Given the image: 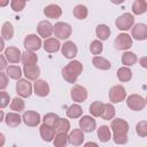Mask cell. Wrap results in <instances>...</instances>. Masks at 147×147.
Listing matches in <instances>:
<instances>
[{
  "instance_id": "1",
  "label": "cell",
  "mask_w": 147,
  "mask_h": 147,
  "mask_svg": "<svg viewBox=\"0 0 147 147\" xmlns=\"http://www.w3.org/2000/svg\"><path fill=\"white\" fill-rule=\"evenodd\" d=\"M110 129L113 131L114 142L117 145H124L127 142L129 123L123 118H115L111 121Z\"/></svg>"
},
{
  "instance_id": "2",
  "label": "cell",
  "mask_w": 147,
  "mask_h": 147,
  "mask_svg": "<svg viewBox=\"0 0 147 147\" xmlns=\"http://www.w3.org/2000/svg\"><path fill=\"white\" fill-rule=\"evenodd\" d=\"M82 71H83V64L79 61L74 60V61H70L65 67H63L62 77L67 83L74 84V83H76V80H77L78 76L82 74Z\"/></svg>"
},
{
  "instance_id": "3",
  "label": "cell",
  "mask_w": 147,
  "mask_h": 147,
  "mask_svg": "<svg viewBox=\"0 0 147 147\" xmlns=\"http://www.w3.org/2000/svg\"><path fill=\"white\" fill-rule=\"evenodd\" d=\"M126 105L133 111H140L146 106V100L139 94H130L126 96Z\"/></svg>"
},
{
  "instance_id": "4",
  "label": "cell",
  "mask_w": 147,
  "mask_h": 147,
  "mask_svg": "<svg viewBox=\"0 0 147 147\" xmlns=\"http://www.w3.org/2000/svg\"><path fill=\"white\" fill-rule=\"evenodd\" d=\"M115 24H116V28L118 30L126 31V30H129V29H131L133 26V24H134V17L130 13H124V14H122L121 16H118L116 18Z\"/></svg>"
},
{
  "instance_id": "5",
  "label": "cell",
  "mask_w": 147,
  "mask_h": 147,
  "mask_svg": "<svg viewBox=\"0 0 147 147\" xmlns=\"http://www.w3.org/2000/svg\"><path fill=\"white\" fill-rule=\"evenodd\" d=\"M72 33V28L65 22H57L54 25V34L59 39H68Z\"/></svg>"
},
{
  "instance_id": "6",
  "label": "cell",
  "mask_w": 147,
  "mask_h": 147,
  "mask_svg": "<svg viewBox=\"0 0 147 147\" xmlns=\"http://www.w3.org/2000/svg\"><path fill=\"white\" fill-rule=\"evenodd\" d=\"M126 99V91L122 85H115L109 90V100L111 103H119Z\"/></svg>"
},
{
  "instance_id": "7",
  "label": "cell",
  "mask_w": 147,
  "mask_h": 147,
  "mask_svg": "<svg viewBox=\"0 0 147 147\" xmlns=\"http://www.w3.org/2000/svg\"><path fill=\"white\" fill-rule=\"evenodd\" d=\"M16 93L21 98H29L32 94V85L29 79H18L16 83Z\"/></svg>"
},
{
  "instance_id": "8",
  "label": "cell",
  "mask_w": 147,
  "mask_h": 147,
  "mask_svg": "<svg viewBox=\"0 0 147 147\" xmlns=\"http://www.w3.org/2000/svg\"><path fill=\"white\" fill-rule=\"evenodd\" d=\"M23 45H24L25 49L34 52V51H38V49L41 47L42 42H41V39H40L39 36L32 33V34H28V36L24 38Z\"/></svg>"
},
{
  "instance_id": "9",
  "label": "cell",
  "mask_w": 147,
  "mask_h": 147,
  "mask_svg": "<svg viewBox=\"0 0 147 147\" xmlns=\"http://www.w3.org/2000/svg\"><path fill=\"white\" fill-rule=\"evenodd\" d=\"M70 96L75 102H83L87 99V90L82 85H74L70 91Z\"/></svg>"
},
{
  "instance_id": "10",
  "label": "cell",
  "mask_w": 147,
  "mask_h": 147,
  "mask_svg": "<svg viewBox=\"0 0 147 147\" xmlns=\"http://www.w3.org/2000/svg\"><path fill=\"white\" fill-rule=\"evenodd\" d=\"M132 46V37L127 33H119L115 39V47L121 51H126Z\"/></svg>"
},
{
  "instance_id": "11",
  "label": "cell",
  "mask_w": 147,
  "mask_h": 147,
  "mask_svg": "<svg viewBox=\"0 0 147 147\" xmlns=\"http://www.w3.org/2000/svg\"><path fill=\"white\" fill-rule=\"evenodd\" d=\"M7 61L9 63H18L22 60V53L21 51L15 46H9L3 52Z\"/></svg>"
},
{
  "instance_id": "12",
  "label": "cell",
  "mask_w": 147,
  "mask_h": 147,
  "mask_svg": "<svg viewBox=\"0 0 147 147\" xmlns=\"http://www.w3.org/2000/svg\"><path fill=\"white\" fill-rule=\"evenodd\" d=\"M37 32L40 37L47 39L52 36V33H54V25H52L48 21H41L37 25Z\"/></svg>"
},
{
  "instance_id": "13",
  "label": "cell",
  "mask_w": 147,
  "mask_h": 147,
  "mask_svg": "<svg viewBox=\"0 0 147 147\" xmlns=\"http://www.w3.org/2000/svg\"><path fill=\"white\" fill-rule=\"evenodd\" d=\"M33 93L38 96H47L49 93V85L44 79H37L33 84Z\"/></svg>"
},
{
  "instance_id": "14",
  "label": "cell",
  "mask_w": 147,
  "mask_h": 147,
  "mask_svg": "<svg viewBox=\"0 0 147 147\" xmlns=\"http://www.w3.org/2000/svg\"><path fill=\"white\" fill-rule=\"evenodd\" d=\"M23 122L25 125L28 126H37L39 123H40V115L37 113V111H33V110H26L24 111L23 116Z\"/></svg>"
},
{
  "instance_id": "15",
  "label": "cell",
  "mask_w": 147,
  "mask_h": 147,
  "mask_svg": "<svg viewBox=\"0 0 147 147\" xmlns=\"http://www.w3.org/2000/svg\"><path fill=\"white\" fill-rule=\"evenodd\" d=\"M95 126H96V122H95V119L92 116L85 115V116L80 117V119H79V127L84 132H88V133L93 132L95 130Z\"/></svg>"
},
{
  "instance_id": "16",
  "label": "cell",
  "mask_w": 147,
  "mask_h": 147,
  "mask_svg": "<svg viewBox=\"0 0 147 147\" xmlns=\"http://www.w3.org/2000/svg\"><path fill=\"white\" fill-rule=\"evenodd\" d=\"M61 52H62V55L64 57L74 59L78 53V48H77V46H76V44L74 41H65L61 46Z\"/></svg>"
},
{
  "instance_id": "17",
  "label": "cell",
  "mask_w": 147,
  "mask_h": 147,
  "mask_svg": "<svg viewBox=\"0 0 147 147\" xmlns=\"http://www.w3.org/2000/svg\"><path fill=\"white\" fill-rule=\"evenodd\" d=\"M84 131L79 127V129H74L70 133H69V144H71L72 146H80L84 142Z\"/></svg>"
},
{
  "instance_id": "18",
  "label": "cell",
  "mask_w": 147,
  "mask_h": 147,
  "mask_svg": "<svg viewBox=\"0 0 147 147\" xmlns=\"http://www.w3.org/2000/svg\"><path fill=\"white\" fill-rule=\"evenodd\" d=\"M39 132H40L41 139H42L44 141H46V142L53 141V140H54V137H55V134H56V131H55L54 127H51V126H48V125H46V124H44V123H42V125H40Z\"/></svg>"
},
{
  "instance_id": "19",
  "label": "cell",
  "mask_w": 147,
  "mask_h": 147,
  "mask_svg": "<svg viewBox=\"0 0 147 147\" xmlns=\"http://www.w3.org/2000/svg\"><path fill=\"white\" fill-rule=\"evenodd\" d=\"M132 37L137 40H145L147 38V25L144 23H138L134 26H132L131 30Z\"/></svg>"
},
{
  "instance_id": "20",
  "label": "cell",
  "mask_w": 147,
  "mask_h": 147,
  "mask_svg": "<svg viewBox=\"0 0 147 147\" xmlns=\"http://www.w3.org/2000/svg\"><path fill=\"white\" fill-rule=\"evenodd\" d=\"M23 74L29 80H37L40 75V68L37 64H30L23 67Z\"/></svg>"
},
{
  "instance_id": "21",
  "label": "cell",
  "mask_w": 147,
  "mask_h": 147,
  "mask_svg": "<svg viewBox=\"0 0 147 147\" xmlns=\"http://www.w3.org/2000/svg\"><path fill=\"white\" fill-rule=\"evenodd\" d=\"M44 14L47 18H59L62 15V9L59 5L52 3L44 8Z\"/></svg>"
},
{
  "instance_id": "22",
  "label": "cell",
  "mask_w": 147,
  "mask_h": 147,
  "mask_svg": "<svg viewBox=\"0 0 147 147\" xmlns=\"http://www.w3.org/2000/svg\"><path fill=\"white\" fill-rule=\"evenodd\" d=\"M42 47H44L45 52H47V53H56V52L60 49L61 44H60V41H59L57 39L49 37V38L45 39Z\"/></svg>"
},
{
  "instance_id": "23",
  "label": "cell",
  "mask_w": 147,
  "mask_h": 147,
  "mask_svg": "<svg viewBox=\"0 0 147 147\" xmlns=\"http://www.w3.org/2000/svg\"><path fill=\"white\" fill-rule=\"evenodd\" d=\"M22 121H23V118H22V117L20 116V114L16 113V111L8 113V114H6V116H5V122H6V124H7L9 127H17V126L21 124Z\"/></svg>"
},
{
  "instance_id": "24",
  "label": "cell",
  "mask_w": 147,
  "mask_h": 147,
  "mask_svg": "<svg viewBox=\"0 0 147 147\" xmlns=\"http://www.w3.org/2000/svg\"><path fill=\"white\" fill-rule=\"evenodd\" d=\"M92 63H93V65H94L96 69H100V70H109V69L111 68L110 61H108L106 57L98 56V55H95V56L93 57Z\"/></svg>"
},
{
  "instance_id": "25",
  "label": "cell",
  "mask_w": 147,
  "mask_h": 147,
  "mask_svg": "<svg viewBox=\"0 0 147 147\" xmlns=\"http://www.w3.org/2000/svg\"><path fill=\"white\" fill-rule=\"evenodd\" d=\"M22 63L24 65H30V64H37L38 62V56L34 52L25 49V52L22 53Z\"/></svg>"
},
{
  "instance_id": "26",
  "label": "cell",
  "mask_w": 147,
  "mask_h": 147,
  "mask_svg": "<svg viewBox=\"0 0 147 147\" xmlns=\"http://www.w3.org/2000/svg\"><path fill=\"white\" fill-rule=\"evenodd\" d=\"M95 34H96L99 40H101V41L102 40H107L109 38V36H110V29L106 24H99L96 26V29H95Z\"/></svg>"
},
{
  "instance_id": "27",
  "label": "cell",
  "mask_w": 147,
  "mask_h": 147,
  "mask_svg": "<svg viewBox=\"0 0 147 147\" xmlns=\"http://www.w3.org/2000/svg\"><path fill=\"white\" fill-rule=\"evenodd\" d=\"M116 74H117L118 80L122 82V83L129 82L132 78V71H131V69L129 67H125V65L122 67V68H119V69H117V72Z\"/></svg>"
},
{
  "instance_id": "28",
  "label": "cell",
  "mask_w": 147,
  "mask_h": 147,
  "mask_svg": "<svg viewBox=\"0 0 147 147\" xmlns=\"http://www.w3.org/2000/svg\"><path fill=\"white\" fill-rule=\"evenodd\" d=\"M105 110V103L101 101H94L90 106V113L93 117H101Z\"/></svg>"
},
{
  "instance_id": "29",
  "label": "cell",
  "mask_w": 147,
  "mask_h": 147,
  "mask_svg": "<svg viewBox=\"0 0 147 147\" xmlns=\"http://www.w3.org/2000/svg\"><path fill=\"white\" fill-rule=\"evenodd\" d=\"M96 134H98V138L101 142H107L110 140L111 138V133H110V129L109 126L107 125H101L98 131H96Z\"/></svg>"
},
{
  "instance_id": "30",
  "label": "cell",
  "mask_w": 147,
  "mask_h": 147,
  "mask_svg": "<svg viewBox=\"0 0 147 147\" xmlns=\"http://www.w3.org/2000/svg\"><path fill=\"white\" fill-rule=\"evenodd\" d=\"M82 115H83V109L77 103H72L67 109V116L69 118H79Z\"/></svg>"
},
{
  "instance_id": "31",
  "label": "cell",
  "mask_w": 147,
  "mask_h": 147,
  "mask_svg": "<svg viewBox=\"0 0 147 147\" xmlns=\"http://www.w3.org/2000/svg\"><path fill=\"white\" fill-rule=\"evenodd\" d=\"M42 122H44V124H46V125H48V126L55 129V127L57 126L59 122H60V117H59L56 114H54V113H47V114L44 116Z\"/></svg>"
},
{
  "instance_id": "32",
  "label": "cell",
  "mask_w": 147,
  "mask_h": 147,
  "mask_svg": "<svg viewBox=\"0 0 147 147\" xmlns=\"http://www.w3.org/2000/svg\"><path fill=\"white\" fill-rule=\"evenodd\" d=\"M53 144L55 147H65L69 144V136L64 132L56 133L53 140Z\"/></svg>"
},
{
  "instance_id": "33",
  "label": "cell",
  "mask_w": 147,
  "mask_h": 147,
  "mask_svg": "<svg viewBox=\"0 0 147 147\" xmlns=\"http://www.w3.org/2000/svg\"><path fill=\"white\" fill-rule=\"evenodd\" d=\"M14 36V26L10 22H5L2 28H1V37L5 40L11 39Z\"/></svg>"
},
{
  "instance_id": "34",
  "label": "cell",
  "mask_w": 147,
  "mask_h": 147,
  "mask_svg": "<svg viewBox=\"0 0 147 147\" xmlns=\"http://www.w3.org/2000/svg\"><path fill=\"white\" fill-rule=\"evenodd\" d=\"M138 61V57L134 53L132 52H124L123 55H122V63L125 65V67H131L133 64H136V62Z\"/></svg>"
},
{
  "instance_id": "35",
  "label": "cell",
  "mask_w": 147,
  "mask_h": 147,
  "mask_svg": "<svg viewBox=\"0 0 147 147\" xmlns=\"http://www.w3.org/2000/svg\"><path fill=\"white\" fill-rule=\"evenodd\" d=\"M132 11L136 15H142L147 11V2L145 0H136L132 3Z\"/></svg>"
},
{
  "instance_id": "36",
  "label": "cell",
  "mask_w": 147,
  "mask_h": 147,
  "mask_svg": "<svg viewBox=\"0 0 147 147\" xmlns=\"http://www.w3.org/2000/svg\"><path fill=\"white\" fill-rule=\"evenodd\" d=\"M72 14L74 16L77 18V20H85L88 15V10H87V7L84 6V5H77L74 10H72Z\"/></svg>"
},
{
  "instance_id": "37",
  "label": "cell",
  "mask_w": 147,
  "mask_h": 147,
  "mask_svg": "<svg viewBox=\"0 0 147 147\" xmlns=\"http://www.w3.org/2000/svg\"><path fill=\"white\" fill-rule=\"evenodd\" d=\"M7 75L11 78V79H15V80H18L21 79V76H22V69L18 67V65H9L7 67Z\"/></svg>"
},
{
  "instance_id": "38",
  "label": "cell",
  "mask_w": 147,
  "mask_h": 147,
  "mask_svg": "<svg viewBox=\"0 0 147 147\" xmlns=\"http://www.w3.org/2000/svg\"><path fill=\"white\" fill-rule=\"evenodd\" d=\"M115 107L109 102V103H105V110H103V114H102V118L105 121H110L115 117Z\"/></svg>"
},
{
  "instance_id": "39",
  "label": "cell",
  "mask_w": 147,
  "mask_h": 147,
  "mask_svg": "<svg viewBox=\"0 0 147 147\" xmlns=\"http://www.w3.org/2000/svg\"><path fill=\"white\" fill-rule=\"evenodd\" d=\"M24 107H25V103H24L23 99H21L18 96L17 98H14L13 101H11V103H10V109L14 110V111H16V113H20V111L24 110Z\"/></svg>"
},
{
  "instance_id": "40",
  "label": "cell",
  "mask_w": 147,
  "mask_h": 147,
  "mask_svg": "<svg viewBox=\"0 0 147 147\" xmlns=\"http://www.w3.org/2000/svg\"><path fill=\"white\" fill-rule=\"evenodd\" d=\"M102 51H103V45L99 39L98 40H93L90 44V52L93 55H99V54H101Z\"/></svg>"
},
{
  "instance_id": "41",
  "label": "cell",
  "mask_w": 147,
  "mask_h": 147,
  "mask_svg": "<svg viewBox=\"0 0 147 147\" xmlns=\"http://www.w3.org/2000/svg\"><path fill=\"white\" fill-rule=\"evenodd\" d=\"M69 130H70V123H69V121L65 119V118H60V122H59L57 126L55 127L56 133H61V132L68 133Z\"/></svg>"
},
{
  "instance_id": "42",
  "label": "cell",
  "mask_w": 147,
  "mask_h": 147,
  "mask_svg": "<svg viewBox=\"0 0 147 147\" xmlns=\"http://www.w3.org/2000/svg\"><path fill=\"white\" fill-rule=\"evenodd\" d=\"M136 132L139 137H147V121H140L136 125Z\"/></svg>"
},
{
  "instance_id": "43",
  "label": "cell",
  "mask_w": 147,
  "mask_h": 147,
  "mask_svg": "<svg viewBox=\"0 0 147 147\" xmlns=\"http://www.w3.org/2000/svg\"><path fill=\"white\" fill-rule=\"evenodd\" d=\"M26 0H11L10 1V7L14 11H22L25 7Z\"/></svg>"
},
{
  "instance_id": "44",
  "label": "cell",
  "mask_w": 147,
  "mask_h": 147,
  "mask_svg": "<svg viewBox=\"0 0 147 147\" xmlns=\"http://www.w3.org/2000/svg\"><path fill=\"white\" fill-rule=\"evenodd\" d=\"M9 100H10V96L7 92H5L3 90H1V100H0V107L3 109L6 106L9 105Z\"/></svg>"
},
{
  "instance_id": "45",
  "label": "cell",
  "mask_w": 147,
  "mask_h": 147,
  "mask_svg": "<svg viewBox=\"0 0 147 147\" xmlns=\"http://www.w3.org/2000/svg\"><path fill=\"white\" fill-rule=\"evenodd\" d=\"M8 75H7V72H0V88L1 90H5L6 87H7V85H8Z\"/></svg>"
},
{
  "instance_id": "46",
  "label": "cell",
  "mask_w": 147,
  "mask_h": 147,
  "mask_svg": "<svg viewBox=\"0 0 147 147\" xmlns=\"http://www.w3.org/2000/svg\"><path fill=\"white\" fill-rule=\"evenodd\" d=\"M0 59H1V64H0V69H1V70H3V69H6V68H7V59H6L5 54H2V55L0 56Z\"/></svg>"
},
{
  "instance_id": "47",
  "label": "cell",
  "mask_w": 147,
  "mask_h": 147,
  "mask_svg": "<svg viewBox=\"0 0 147 147\" xmlns=\"http://www.w3.org/2000/svg\"><path fill=\"white\" fill-rule=\"evenodd\" d=\"M139 64H140L142 68L147 69V56H142V57H140V59H139Z\"/></svg>"
},
{
  "instance_id": "48",
  "label": "cell",
  "mask_w": 147,
  "mask_h": 147,
  "mask_svg": "<svg viewBox=\"0 0 147 147\" xmlns=\"http://www.w3.org/2000/svg\"><path fill=\"white\" fill-rule=\"evenodd\" d=\"M9 3V0H0V6L1 7H5V6H7Z\"/></svg>"
},
{
  "instance_id": "49",
  "label": "cell",
  "mask_w": 147,
  "mask_h": 147,
  "mask_svg": "<svg viewBox=\"0 0 147 147\" xmlns=\"http://www.w3.org/2000/svg\"><path fill=\"white\" fill-rule=\"evenodd\" d=\"M114 5H121V3H123L124 2V0H110Z\"/></svg>"
},
{
  "instance_id": "50",
  "label": "cell",
  "mask_w": 147,
  "mask_h": 147,
  "mask_svg": "<svg viewBox=\"0 0 147 147\" xmlns=\"http://www.w3.org/2000/svg\"><path fill=\"white\" fill-rule=\"evenodd\" d=\"M85 146H86V147H87V146H95V147H96V146H98V144H95V142H86V144H85Z\"/></svg>"
},
{
  "instance_id": "51",
  "label": "cell",
  "mask_w": 147,
  "mask_h": 147,
  "mask_svg": "<svg viewBox=\"0 0 147 147\" xmlns=\"http://www.w3.org/2000/svg\"><path fill=\"white\" fill-rule=\"evenodd\" d=\"M0 138H1V146H2L3 145V141H5V138H3V134L2 133L0 134Z\"/></svg>"
},
{
  "instance_id": "52",
  "label": "cell",
  "mask_w": 147,
  "mask_h": 147,
  "mask_svg": "<svg viewBox=\"0 0 147 147\" xmlns=\"http://www.w3.org/2000/svg\"><path fill=\"white\" fill-rule=\"evenodd\" d=\"M145 100H146V105H147V96H146V99H145Z\"/></svg>"
},
{
  "instance_id": "53",
  "label": "cell",
  "mask_w": 147,
  "mask_h": 147,
  "mask_svg": "<svg viewBox=\"0 0 147 147\" xmlns=\"http://www.w3.org/2000/svg\"><path fill=\"white\" fill-rule=\"evenodd\" d=\"M145 1H146V2H147V0H145Z\"/></svg>"
},
{
  "instance_id": "54",
  "label": "cell",
  "mask_w": 147,
  "mask_h": 147,
  "mask_svg": "<svg viewBox=\"0 0 147 147\" xmlns=\"http://www.w3.org/2000/svg\"><path fill=\"white\" fill-rule=\"evenodd\" d=\"M26 1H29V0H26Z\"/></svg>"
}]
</instances>
